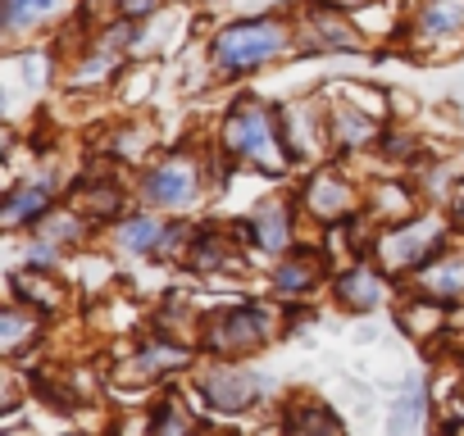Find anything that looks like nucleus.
<instances>
[{"instance_id":"1","label":"nucleus","mask_w":464,"mask_h":436,"mask_svg":"<svg viewBox=\"0 0 464 436\" xmlns=\"http://www.w3.org/2000/svg\"><path fill=\"white\" fill-rule=\"evenodd\" d=\"M278 51H283V28L278 24H242V28H227L214 42V64L251 69V64H265Z\"/></svg>"},{"instance_id":"2","label":"nucleus","mask_w":464,"mask_h":436,"mask_svg":"<svg viewBox=\"0 0 464 436\" xmlns=\"http://www.w3.org/2000/svg\"><path fill=\"white\" fill-rule=\"evenodd\" d=\"M227 146L237 150V155H246V159H260L265 168H278L283 159L274 155L278 150V141H274V132H269V114L260 109V105H242L237 114L227 118Z\"/></svg>"},{"instance_id":"3","label":"nucleus","mask_w":464,"mask_h":436,"mask_svg":"<svg viewBox=\"0 0 464 436\" xmlns=\"http://www.w3.org/2000/svg\"><path fill=\"white\" fill-rule=\"evenodd\" d=\"M260 391V382L251 373H237V368H218L205 377V395L218 404V409H246L251 395Z\"/></svg>"},{"instance_id":"4","label":"nucleus","mask_w":464,"mask_h":436,"mask_svg":"<svg viewBox=\"0 0 464 436\" xmlns=\"http://www.w3.org/2000/svg\"><path fill=\"white\" fill-rule=\"evenodd\" d=\"M209 341L218 350H251V346H260V314L256 309H232Z\"/></svg>"},{"instance_id":"5","label":"nucleus","mask_w":464,"mask_h":436,"mask_svg":"<svg viewBox=\"0 0 464 436\" xmlns=\"http://www.w3.org/2000/svg\"><path fill=\"white\" fill-rule=\"evenodd\" d=\"M146 195H150L155 204H182V200L191 195V168H182L178 159L164 164V168H155V173L146 177Z\"/></svg>"},{"instance_id":"6","label":"nucleus","mask_w":464,"mask_h":436,"mask_svg":"<svg viewBox=\"0 0 464 436\" xmlns=\"http://www.w3.org/2000/svg\"><path fill=\"white\" fill-rule=\"evenodd\" d=\"M464 24V0H432L423 10V33H450Z\"/></svg>"},{"instance_id":"7","label":"nucleus","mask_w":464,"mask_h":436,"mask_svg":"<svg viewBox=\"0 0 464 436\" xmlns=\"http://www.w3.org/2000/svg\"><path fill=\"white\" fill-rule=\"evenodd\" d=\"M428 242H432V228H419V232L392 237L387 242V255H392V264H419L423 251H428Z\"/></svg>"},{"instance_id":"8","label":"nucleus","mask_w":464,"mask_h":436,"mask_svg":"<svg viewBox=\"0 0 464 436\" xmlns=\"http://www.w3.org/2000/svg\"><path fill=\"white\" fill-rule=\"evenodd\" d=\"M251 232H256V242L260 246H269V251H278V246H287V223H283V209H265L256 223H251Z\"/></svg>"},{"instance_id":"9","label":"nucleus","mask_w":464,"mask_h":436,"mask_svg":"<svg viewBox=\"0 0 464 436\" xmlns=\"http://www.w3.org/2000/svg\"><path fill=\"white\" fill-rule=\"evenodd\" d=\"M51 5H60V0H5V28H24L42 14H51Z\"/></svg>"},{"instance_id":"10","label":"nucleus","mask_w":464,"mask_h":436,"mask_svg":"<svg viewBox=\"0 0 464 436\" xmlns=\"http://www.w3.org/2000/svg\"><path fill=\"white\" fill-rule=\"evenodd\" d=\"M46 200H51V191H46L42 182L28 186V191H19V195H10V200H5V223H19L24 213H37Z\"/></svg>"},{"instance_id":"11","label":"nucleus","mask_w":464,"mask_h":436,"mask_svg":"<svg viewBox=\"0 0 464 436\" xmlns=\"http://www.w3.org/2000/svg\"><path fill=\"white\" fill-rule=\"evenodd\" d=\"M428 291L441 296V300H455L464 291V264H450V269H432L428 273Z\"/></svg>"},{"instance_id":"12","label":"nucleus","mask_w":464,"mask_h":436,"mask_svg":"<svg viewBox=\"0 0 464 436\" xmlns=\"http://www.w3.org/2000/svg\"><path fill=\"white\" fill-rule=\"evenodd\" d=\"M378 278L373 273H351L346 282H342V296H346V305H373L378 300Z\"/></svg>"},{"instance_id":"13","label":"nucleus","mask_w":464,"mask_h":436,"mask_svg":"<svg viewBox=\"0 0 464 436\" xmlns=\"http://www.w3.org/2000/svg\"><path fill=\"white\" fill-rule=\"evenodd\" d=\"M419 418H423V382H410V395L401 400L392 427H419Z\"/></svg>"},{"instance_id":"14","label":"nucleus","mask_w":464,"mask_h":436,"mask_svg":"<svg viewBox=\"0 0 464 436\" xmlns=\"http://www.w3.org/2000/svg\"><path fill=\"white\" fill-rule=\"evenodd\" d=\"M155 237H160V223H150V218H132V223L119 232V242H123V246H132V251L155 246Z\"/></svg>"},{"instance_id":"15","label":"nucleus","mask_w":464,"mask_h":436,"mask_svg":"<svg viewBox=\"0 0 464 436\" xmlns=\"http://www.w3.org/2000/svg\"><path fill=\"white\" fill-rule=\"evenodd\" d=\"M314 209H319V213H337V209H346V191H342V182H314Z\"/></svg>"},{"instance_id":"16","label":"nucleus","mask_w":464,"mask_h":436,"mask_svg":"<svg viewBox=\"0 0 464 436\" xmlns=\"http://www.w3.org/2000/svg\"><path fill=\"white\" fill-rule=\"evenodd\" d=\"M310 278H314V269H310V264H287V269L278 273V287H283V291H287V287H292V291H301Z\"/></svg>"},{"instance_id":"17","label":"nucleus","mask_w":464,"mask_h":436,"mask_svg":"<svg viewBox=\"0 0 464 436\" xmlns=\"http://www.w3.org/2000/svg\"><path fill=\"white\" fill-rule=\"evenodd\" d=\"M150 5H155V0H123L128 14H141V10H150Z\"/></svg>"}]
</instances>
